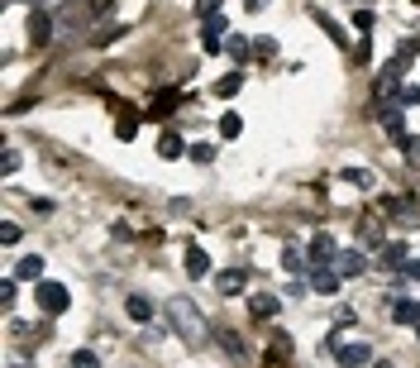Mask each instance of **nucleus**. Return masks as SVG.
<instances>
[{"label": "nucleus", "instance_id": "nucleus-1", "mask_svg": "<svg viewBox=\"0 0 420 368\" xmlns=\"http://www.w3.org/2000/svg\"><path fill=\"white\" fill-rule=\"evenodd\" d=\"M167 320H172V330H177V335H186V344H201L210 335L206 320H201V311H196V301H182V297L167 306Z\"/></svg>", "mask_w": 420, "mask_h": 368}, {"label": "nucleus", "instance_id": "nucleus-2", "mask_svg": "<svg viewBox=\"0 0 420 368\" xmlns=\"http://www.w3.org/2000/svg\"><path fill=\"white\" fill-rule=\"evenodd\" d=\"M330 354L340 359V368H368L372 364V349L368 344H340V335L330 340Z\"/></svg>", "mask_w": 420, "mask_h": 368}, {"label": "nucleus", "instance_id": "nucleus-3", "mask_svg": "<svg viewBox=\"0 0 420 368\" xmlns=\"http://www.w3.org/2000/svg\"><path fill=\"white\" fill-rule=\"evenodd\" d=\"M335 259H340V244H335V235H320L311 239V268H335Z\"/></svg>", "mask_w": 420, "mask_h": 368}, {"label": "nucleus", "instance_id": "nucleus-4", "mask_svg": "<svg viewBox=\"0 0 420 368\" xmlns=\"http://www.w3.org/2000/svg\"><path fill=\"white\" fill-rule=\"evenodd\" d=\"M34 297H38V306H43L48 315H62V311H67V287H62V282H38V292H34Z\"/></svg>", "mask_w": 420, "mask_h": 368}, {"label": "nucleus", "instance_id": "nucleus-5", "mask_svg": "<svg viewBox=\"0 0 420 368\" xmlns=\"http://www.w3.org/2000/svg\"><path fill=\"white\" fill-rule=\"evenodd\" d=\"M372 96H382V101L401 96V62H387V67L377 72V81H372Z\"/></svg>", "mask_w": 420, "mask_h": 368}, {"label": "nucleus", "instance_id": "nucleus-6", "mask_svg": "<svg viewBox=\"0 0 420 368\" xmlns=\"http://www.w3.org/2000/svg\"><path fill=\"white\" fill-rule=\"evenodd\" d=\"M377 120H382V130L392 134V139H406V120H401V101H382V105H377Z\"/></svg>", "mask_w": 420, "mask_h": 368}, {"label": "nucleus", "instance_id": "nucleus-7", "mask_svg": "<svg viewBox=\"0 0 420 368\" xmlns=\"http://www.w3.org/2000/svg\"><path fill=\"white\" fill-rule=\"evenodd\" d=\"M344 282L340 268H311V292H320V297H335Z\"/></svg>", "mask_w": 420, "mask_h": 368}, {"label": "nucleus", "instance_id": "nucleus-8", "mask_svg": "<svg viewBox=\"0 0 420 368\" xmlns=\"http://www.w3.org/2000/svg\"><path fill=\"white\" fill-rule=\"evenodd\" d=\"M377 206L387 210V215H392V220H401V225H416V220H420L416 201H401V196H382V201H377Z\"/></svg>", "mask_w": 420, "mask_h": 368}, {"label": "nucleus", "instance_id": "nucleus-9", "mask_svg": "<svg viewBox=\"0 0 420 368\" xmlns=\"http://www.w3.org/2000/svg\"><path fill=\"white\" fill-rule=\"evenodd\" d=\"M29 39H34L38 48L52 43V15H48V10H34V15H29Z\"/></svg>", "mask_w": 420, "mask_h": 368}, {"label": "nucleus", "instance_id": "nucleus-10", "mask_svg": "<svg viewBox=\"0 0 420 368\" xmlns=\"http://www.w3.org/2000/svg\"><path fill=\"white\" fill-rule=\"evenodd\" d=\"M244 287H248V273H244V268H230V273L215 278V292H220V297H239Z\"/></svg>", "mask_w": 420, "mask_h": 368}, {"label": "nucleus", "instance_id": "nucleus-11", "mask_svg": "<svg viewBox=\"0 0 420 368\" xmlns=\"http://www.w3.org/2000/svg\"><path fill=\"white\" fill-rule=\"evenodd\" d=\"M248 311L258 315V320H272V315L282 311V301H277L272 292H253V297H248Z\"/></svg>", "mask_w": 420, "mask_h": 368}, {"label": "nucleus", "instance_id": "nucleus-12", "mask_svg": "<svg viewBox=\"0 0 420 368\" xmlns=\"http://www.w3.org/2000/svg\"><path fill=\"white\" fill-rule=\"evenodd\" d=\"M392 320H396V325H420V301L396 297V301H392Z\"/></svg>", "mask_w": 420, "mask_h": 368}, {"label": "nucleus", "instance_id": "nucleus-13", "mask_svg": "<svg viewBox=\"0 0 420 368\" xmlns=\"http://www.w3.org/2000/svg\"><path fill=\"white\" fill-rule=\"evenodd\" d=\"M335 268H340L344 278H358V273H368V259L358 254V249H344L340 259H335Z\"/></svg>", "mask_w": 420, "mask_h": 368}, {"label": "nucleus", "instance_id": "nucleus-14", "mask_svg": "<svg viewBox=\"0 0 420 368\" xmlns=\"http://www.w3.org/2000/svg\"><path fill=\"white\" fill-rule=\"evenodd\" d=\"M182 263H186V278H206V273H210V259H206V249H201V244H191Z\"/></svg>", "mask_w": 420, "mask_h": 368}, {"label": "nucleus", "instance_id": "nucleus-15", "mask_svg": "<svg viewBox=\"0 0 420 368\" xmlns=\"http://www.w3.org/2000/svg\"><path fill=\"white\" fill-rule=\"evenodd\" d=\"M15 278H20V282H43V259H38V254L20 259L15 263Z\"/></svg>", "mask_w": 420, "mask_h": 368}, {"label": "nucleus", "instance_id": "nucleus-16", "mask_svg": "<svg viewBox=\"0 0 420 368\" xmlns=\"http://www.w3.org/2000/svg\"><path fill=\"white\" fill-rule=\"evenodd\" d=\"M125 311H130V320H139V325H148L158 306L148 301V297H130V301H125Z\"/></svg>", "mask_w": 420, "mask_h": 368}, {"label": "nucleus", "instance_id": "nucleus-17", "mask_svg": "<svg viewBox=\"0 0 420 368\" xmlns=\"http://www.w3.org/2000/svg\"><path fill=\"white\" fill-rule=\"evenodd\" d=\"M282 268H287L291 278H301V273L311 268V259H301V254H296V244H291V239H287V249H282Z\"/></svg>", "mask_w": 420, "mask_h": 368}, {"label": "nucleus", "instance_id": "nucleus-18", "mask_svg": "<svg viewBox=\"0 0 420 368\" xmlns=\"http://www.w3.org/2000/svg\"><path fill=\"white\" fill-rule=\"evenodd\" d=\"M215 340H220V349H225V354H230V359H248V349H244V340H239L234 330H220V335H215Z\"/></svg>", "mask_w": 420, "mask_h": 368}, {"label": "nucleus", "instance_id": "nucleus-19", "mask_svg": "<svg viewBox=\"0 0 420 368\" xmlns=\"http://www.w3.org/2000/svg\"><path fill=\"white\" fill-rule=\"evenodd\" d=\"M377 263H382V268H401V263H406V244H382V249H377Z\"/></svg>", "mask_w": 420, "mask_h": 368}, {"label": "nucleus", "instance_id": "nucleus-20", "mask_svg": "<svg viewBox=\"0 0 420 368\" xmlns=\"http://www.w3.org/2000/svg\"><path fill=\"white\" fill-rule=\"evenodd\" d=\"M225 53H230V57H234V62H244V57H248V53H253V43H248V39H244V34H225Z\"/></svg>", "mask_w": 420, "mask_h": 368}, {"label": "nucleus", "instance_id": "nucleus-21", "mask_svg": "<svg viewBox=\"0 0 420 368\" xmlns=\"http://www.w3.org/2000/svg\"><path fill=\"white\" fill-rule=\"evenodd\" d=\"M182 101V96H177V91H158V101L148 105V115H153V120H162V115H167V110H172V105Z\"/></svg>", "mask_w": 420, "mask_h": 368}, {"label": "nucleus", "instance_id": "nucleus-22", "mask_svg": "<svg viewBox=\"0 0 420 368\" xmlns=\"http://www.w3.org/2000/svg\"><path fill=\"white\" fill-rule=\"evenodd\" d=\"M239 86H244V77H239V72H225V77L215 81V96H225V101H230V96H234Z\"/></svg>", "mask_w": 420, "mask_h": 368}, {"label": "nucleus", "instance_id": "nucleus-23", "mask_svg": "<svg viewBox=\"0 0 420 368\" xmlns=\"http://www.w3.org/2000/svg\"><path fill=\"white\" fill-rule=\"evenodd\" d=\"M67 368H101V359H96L91 349H72V359H67Z\"/></svg>", "mask_w": 420, "mask_h": 368}, {"label": "nucleus", "instance_id": "nucleus-24", "mask_svg": "<svg viewBox=\"0 0 420 368\" xmlns=\"http://www.w3.org/2000/svg\"><path fill=\"white\" fill-rule=\"evenodd\" d=\"M158 154H162V158H182V139H177V134H162Z\"/></svg>", "mask_w": 420, "mask_h": 368}, {"label": "nucleus", "instance_id": "nucleus-25", "mask_svg": "<svg viewBox=\"0 0 420 368\" xmlns=\"http://www.w3.org/2000/svg\"><path fill=\"white\" fill-rule=\"evenodd\" d=\"M253 57H277V39H267V34L253 39Z\"/></svg>", "mask_w": 420, "mask_h": 368}, {"label": "nucleus", "instance_id": "nucleus-26", "mask_svg": "<svg viewBox=\"0 0 420 368\" xmlns=\"http://www.w3.org/2000/svg\"><path fill=\"white\" fill-rule=\"evenodd\" d=\"M239 130H244L239 115H220V134H225V139H239Z\"/></svg>", "mask_w": 420, "mask_h": 368}, {"label": "nucleus", "instance_id": "nucleus-27", "mask_svg": "<svg viewBox=\"0 0 420 368\" xmlns=\"http://www.w3.org/2000/svg\"><path fill=\"white\" fill-rule=\"evenodd\" d=\"M358 244H377V249H382V230H377L372 220H368V225H358Z\"/></svg>", "mask_w": 420, "mask_h": 368}, {"label": "nucleus", "instance_id": "nucleus-28", "mask_svg": "<svg viewBox=\"0 0 420 368\" xmlns=\"http://www.w3.org/2000/svg\"><path fill=\"white\" fill-rule=\"evenodd\" d=\"M15 292H20V278H5V282H0V301L15 306Z\"/></svg>", "mask_w": 420, "mask_h": 368}, {"label": "nucleus", "instance_id": "nucleus-29", "mask_svg": "<svg viewBox=\"0 0 420 368\" xmlns=\"http://www.w3.org/2000/svg\"><path fill=\"white\" fill-rule=\"evenodd\" d=\"M220 34H225V15H210V20H206V34H201V39H220Z\"/></svg>", "mask_w": 420, "mask_h": 368}, {"label": "nucleus", "instance_id": "nucleus-30", "mask_svg": "<svg viewBox=\"0 0 420 368\" xmlns=\"http://www.w3.org/2000/svg\"><path fill=\"white\" fill-rule=\"evenodd\" d=\"M186 154H191V163H210V158H215V149H210V144H191Z\"/></svg>", "mask_w": 420, "mask_h": 368}, {"label": "nucleus", "instance_id": "nucleus-31", "mask_svg": "<svg viewBox=\"0 0 420 368\" xmlns=\"http://www.w3.org/2000/svg\"><path fill=\"white\" fill-rule=\"evenodd\" d=\"M401 278H406V282H416V287H420V259H406V263H401Z\"/></svg>", "mask_w": 420, "mask_h": 368}, {"label": "nucleus", "instance_id": "nucleus-32", "mask_svg": "<svg viewBox=\"0 0 420 368\" xmlns=\"http://www.w3.org/2000/svg\"><path fill=\"white\" fill-rule=\"evenodd\" d=\"M115 134H120V139H134V134H139V120H134V115H125V120L115 125Z\"/></svg>", "mask_w": 420, "mask_h": 368}, {"label": "nucleus", "instance_id": "nucleus-33", "mask_svg": "<svg viewBox=\"0 0 420 368\" xmlns=\"http://www.w3.org/2000/svg\"><path fill=\"white\" fill-rule=\"evenodd\" d=\"M20 235H24V230H20L15 220H5V225H0V239H5V244H20Z\"/></svg>", "mask_w": 420, "mask_h": 368}, {"label": "nucleus", "instance_id": "nucleus-34", "mask_svg": "<svg viewBox=\"0 0 420 368\" xmlns=\"http://www.w3.org/2000/svg\"><path fill=\"white\" fill-rule=\"evenodd\" d=\"M411 53H420V43H416V39H401V43H396V62H406Z\"/></svg>", "mask_w": 420, "mask_h": 368}, {"label": "nucleus", "instance_id": "nucleus-35", "mask_svg": "<svg viewBox=\"0 0 420 368\" xmlns=\"http://www.w3.org/2000/svg\"><path fill=\"white\" fill-rule=\"evenodd\" d=\"M196 15L210 20V15H220V0H196Z\"/></svg>", "mask_w": 420, "mask_h": 368}, {"label": "nucleus", "instance_id": "nucleus-36", "mask_svg": "<svg viewBox=\"0 0 420 368\" xmlns=\"http://www.w3.org/2000/svg\"><path fill=\"white\" fill-rule=\"evenodd\" d=\"M344 177H349V182H358V186H372V172H363V168H349Z\"/></svg>", "mask_w": 420, "mask_h": 368}, {"label": "nucleus", "instance_id": "nucleus-37", "mask_svg": "<svg viewBox=\"0 0 420 368\" xmlns=\"http://www.w3.org/2000/svg\"><path fill=\"white\" fill-rule=\"evenodd\" d=\"M401 149H406V163H420V139H401Z\"/></svg>", "mask_w": 420, "mask_h": 368}, {"label": "nucleus", "instance_id": "nucleus-38", "mask_svg": "<svg viewBox=\"0 0 420 368\" xmlns=\"http://www.w3.org/2000/svg\"><path fill=\"white\" fill-rule=\"evenodd\" d=\"M354 25H358V34H372V15H368V10H358V15H354Z\"/></svg>", "mask_w": 420, "mask_h": 368}, {"label": "nucleus", "instance_id": "nucleus-39", "mask_svg": "<svg viewBox=\"0 0 420 368\" xmlns=\"http://www.w3.org/2000/svg\"><path fill=\"white\" fill-rule=\"evenodd\" d=\"M401 105H420V86H401Z\"/></svg>", "mask_w": 420, "mask_h": 368}, {"label": "nucleus", "instance_id": "nucleus-40", "mask_svg": "<svg viewBox=\"0 0 420 368\" xmlns=\"http://www.w3.org/2000/svg\"><path fill=\"white\" fill-rule=\"evenodd\" d=\"M15 172H20V154L10 149V154H5V177H15Z\"/></svg>", "mask_w": 420, "mask_h": 368}, {"label": "nucleus", "instance_id": "nucleus-41", "mask_svg": "<svg viewBox=\"0 0 420 368\" xmlns=\"http://www.w3.org/2000/svg\"><path fill=\"white\" fill-rule=\"evenodd\" d=\"M110 5H115V0H91V15H96V20H101L105 10H110Z\"/></svg>", "mask_w": 420, "mask_h": 368}, {"label": "nucleus", "instance_id": "nucleus-42", "mask_svg": "<svg viewBox=\"0 0 420 368\" xmlns=\"http://www.w3.org/2000/svg\"><path fill=\"white\" fill-rule=\"evenodd\" d=\"M244 5H248V10H262V5H267V0H244Z\"/></svg>", "mask_w": 420, "mask_h": 368}, {"label": "nucleus", "instance_id": "nucleus-43", "mask_svg": "<svg viewBox=\"0 0 420 368\" xmlns=\"http://www.w3.org/2000/svg\"><path fill=\"white\" fill-rule=\"evenodd\" d=\"M372 368H396V364H387V359H382V364H372Z\"/></svg>", "mask_w": 420, "mask_h": 368}, {"label": "nucleus", "instance_id": "nucleus-44", "mask_svg": "<svg viewBox=\"0 0 420 368\" xmlns=\"http://www.w3.org/2000/svg\"><path fill=\"white\" fill-rule=\"evenodd\" d=\"M416 340H420V325H416Z\"/></svg>", "mask_w": 420, "mask_h": 368}, {"label": "nucleus", "instance_id": "nucleus-45", "mask_svg": "<svg viewBox=\"0 0 420 368\" xmlns=\"http://www.w3.org/2000/svg\"><path fill=\"white\" fill-rule=\"evenodd\" d=\"M15 368H24V364H15Z\"/></svg>", "mask_w": 420, "mask_h": 368}]
</instances>
